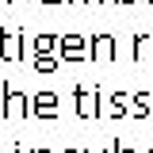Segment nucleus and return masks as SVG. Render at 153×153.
I'll use <instances>...</instances> for the list:
<instances>
[]
</instances>
